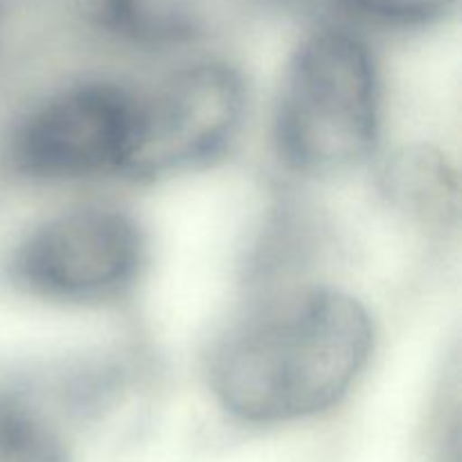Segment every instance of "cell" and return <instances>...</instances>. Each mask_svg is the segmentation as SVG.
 <instances>
[{
    "label": "cell",
    "instance_id": "cell-1",
    "mask_svg": "<svg viewBox=\"0 0 462 462\" xmlns=\"http://www.w3.org/2000/svg\"><path fill=\"white\" fill-rule=\"evenodd\" d=\"M373 347V319L356 298L328 284H293L255 296L217 337L208 386L239 422H300L352 391Z\"/></svg>",
    "mask_w": 462,
    "mask_h": 462
},
{
    "label": "cell",
    "instance_id": "cell-2",
    "mask_svg": "<svg viewBox=\"0 0 462 462\" xmlns=\"http://www.w3.org/2000/svg\"><path fill=\"white\" fill-rule=\"evenodd\" d=\"M382 88L373 52L347 27L323 25L298 43L273 111V147L289 171L346 174L373 156Z\"/></svg>",
    "mask_w": 462,
    "mask_h": 462
},
{
    "label": "cell",
    "instance_id": "cell-3",
    "mask_svg": "<svg viewBox=\"0 0 462 462\" xmlns=\"http://www.w3.org/2000/svg\"><path fill=\"white\" fill-rule=\"evenodd\" d=\"M147 235L131 212L84 203L32 226L9 251L5 275L30 298L59 305H106L138 284Z\"/></svg>",
    "mask_w": 462,
    "mask_h": 462
},
{
    "label": "cell",
    "instance_id": "cell-4",
    "mask_svg": "<svg viewBox=\"0 0 462 462\" xmlns=\"http://www.w3.org/2000/svg\"><path fill=\"white\" fill-rule=\"evenodd\" d=\"M135 90L106 79L59 86L14 116L3 135L9 174L30 183H72L120 174Z\"/></svg>",
    "mask_w": 462,
    "mask_h": 462
},
{
    "label": "cell",
    "instance_id": "cell-5",
    "mask_svg": "<svg viewBox=\"0 0 462 462\" xmlns=\"http://www.w3.org/2000/svg\"><path fill=\"white\" fill-rule=\"evenodd\" d=\"M242 72L219 59L185 63L135 93L122 176L165 179L221 158L246 117Z\"/></svg>",
    "mask_w": 462,
    "mask_h": 462
},
{
    "label": "cell",
    "instance_id": "cell-6",
    "mask_svg": "<svg viewBox=\"0 0 462 462\" xmlns=\"http://www.w3.org/2000/svg\"><path fill=\"white\" fill-rule=\"evenodd\" d=\"M383 194L393 206L422 224H442L456 210V179L438 153L413 149L388 161Z\"/></svg>",
    "mask_w": 462,
    "mask_h": 462
},
{
    "label": "cell",
    "instance_id": "cell-7",
    "mask_svg": "<svg viewBox=\"0 0 462 462\" xmlns=\"http://www.w3.org/2000/svg\"><path fill=\"white\" fill-rule=\"evenodd\" d=\"M0 462H72L39 397L18 383H0Z\"/></svg>",
    "mask_w": 462,
    "mask_h": 462
},
{
    "label": "cell",
    "instance_id": "cell-8",
    "mask_svg": "<svg viewBox=\"0 0 462 462\" xmlns=\"http://www.w3.org/2000/svg\"><path fill=\"white\" fill-rule=\"evenodd\" d=\"M57 3L0 0V77L39 48V34L52 23Z\"/></svg>",
    "mask_w": 462,
    "mask_h": 462
},
{
    "label": "cell",
    "instance_id": "cell-9",
    "mask_svg": "<svg viewBox=\"0 0 462 462\" xmlns=\"http://www.w3.org/2000/svg\"><path fill=\"white\" fill-rule=\"evenodd\" d=\"M341 9L382 27H427L449 16L458 0H334Z\"/></svg>",
    "mask_w": 462,
    "mask_h": 462
}]
</instances>
